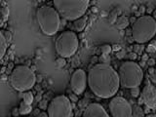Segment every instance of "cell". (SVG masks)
<instances>
[{"mask_svg":"<svg viewBox=\"0 0 156 117\" xmlns=\"http://www.w3.org/2000/svg\"><path fill=\"white\" fill-rule=\"evenodd\" d=\"M87 75L90 90L101 99L115 97L121 86L118 72L109 63H97L89 70Z\"/></svg>","mask_w":156,"mask_h":117,"instance_id":"cell-1","label":"cell"},{"mask_svg":"<svg viewBox=\"0 0 156 117\" xmlns=\"http://www.w3.org/2000/svg\"><path fill=\"white\" fill-rule=\"evenodd\" d=\"M55 8L60 16L67 21L75 22L76 20L84 17L89 8V0H54Z\"/></svg>","mask_w":156,"mask_h":117,"instance_id":"cell-2","label":"cell"},{"mask_svg":"<svg viewBox=\"0 0 156 117\" xmlns=\"http://www.w3.org/2000/svg\"><path fill=\"white\" fill-rule=\"evenodd\" d=\"M36 20L41 31L47 36L55 35L60 29V14L49 5H42L36 10Z\"/></svg>","mask_w":156,"mask_h":117,"instance_id":"cell-3","label":"cell"},{"mask_svg":"<svg viewBox=\"0 0 156 117\" xmlns=\"http://www.w3.org/2000/svg\"><path fill=\"white\" fill-rule=\"evenodd\" d=\"M156 35V21L147 15L140 16L136 20L132 27L133 41L139 44L148 43Z\"/></svg>","mask_w":156,"mask_h":117,"instance_id":"cell-4","label":"cell"},{"mask_svg":"<svg viewBox=\"0 0 156 117\" xmlns=\"http://www.w3.org/2000/svg\"><path fill=\"white\" fill-rule=\"evenodd\" d=\"M118 75L122 87L133 89L143 83L144 73L140 65L135 62L127 61L121 63L118 69Z\"/></svg>","mask_w":156,"mask_h":117,"instance_id":"cell-5","label":"cell"},{"mask_svg":"<svg viewBox=\"0 0 156 117\" xmlns=\"http://www.w3.org/2000/svg\"><path fill=\"white\" fill-rule=\"evenodd\" d=\"M13 89L26 93L30 91L36 83V75L27 66H17L14 67L9 78Z\"/></svg>","mask_w":156,"mask_h":117,"instance_id":"cell-6","label":"cell"},{"mask_svg":"<svg viewBox=\"0 0 156 117\" xmlns=\"http://www.w3.org/2000/svg\"><path fill=\"white\" fill-rule=\"evenodd\" d=\"M79 47V39L74 31L66 30L58 36L55 42V49L61 58H68L75 55Z\"/></svg>","mask_w":156,"mask_h":117,"instance_id":"cell-7","label":"cell"},{"mask_svg":"<svg viewBox=\"0 0 156 117\" xmlns=\"http://www.w3.org/2000/svg\"><path fill=\"white\" fill-rule=\"evenodd\" d=\"M49 117H71L72 105L70 100L65 95L55 97L48 105Z\"/></svg>","mask_w":156,"mask_h":117,"instance_id":"cell-8","label":"cell"},{"mask_svg":"<svg viewBox=\"0 0 156 117\" xmlns=\"http://www.w3.org/2000/svg\"><path fill=\"white\" fill-rule=\"evenodd\" d=\"M108 107L112 117H133V107L122 97L112 98Z\"/></svg>","mask_w":156,"mask_h":117,"instance_id":"cell-9","label":"cell"},{"mask_svg":"<svg viewBox=\"0 0 156 117\" xmlns=\"http://www.w3.org/2000/svg\"><path fill=\"white\" fill-rule=\"evenodd\" d=\"M87 86H88V75L86 74V72L83 69H81V68H78V69L74 70L70 78V88L72 92L74 93V95L76 96L82 95L86 90Z\"/></svg>","mask_w":156,"mask_h":117,"instance_id":"cell-10","label":"cell"},{"mask_svg":"<svg viewBox=\"0 0 156 117\" xmlns=\"http://www.w3.org/2000/svg\"><path fill=\"white\" fill-rule=\"evenodd\" d=\"M141 101L150 109H156V87L147 83L140 92Z\"/></svg>","mask_w":156,"mask_h":117,"instance_id":"cell-11","label":"cell"},{"mask_svg":"<svg viewBox=\"0 0 156 117\" xmlns=\"http://www.w3.org/2000/svg\"><path fill=\"white\" fill-rule=\"evenodd\" d=\"M82 117H109V115L101 105L93 102L86 107Z\"/></svg>","mask_w":156,"mask_h":117,"instance_id":"cell-12","label":"cell"},{"mask_svg":"<svg viewBox=\"0 0 156 117\" xmlns=\"http://www.w3.org/2000/svg\"><path fill=\"white\" fill-rule=\"evenodd\" d=\"M12 41V34L8 30H4L2 29L0 31V47H1V51H0V58H3L5 53H6L8 46L10 42Z\"/></svg>","mask_w":156,"mask_h":117,"instance_id":"cell-13","label":"cell"},{"mask_svg":"<svg viewBox=\"0 0 156 117\" xmlns=\"http://www.w3.org/2000/svg\"><path fill=\"white\" fill-rule=\"evenodd\" d=\"M87 21H88V18L84 16L76 20L75 22H73V28H74V30L77 32H81L84 30V28L86 27V24H87Z\"/></svg>","mask_w":156,"mask_h":117,"instance_id":"cell-14","label":"cell"},{"mask_svg":"<svg viewBox=\"0 0 156 117\" xmlns=\"http://www.w3.org/2000/svg\"><path fill=\"white\" fill-rule=\"evenodd\" d=\"M129 24H130V21L128 18L125 16H120L116 20L115 27L118 29H125L126 27H129Z\"/></svg>","mask_w":156,"mask_h":117,"instance_id":"cell-15","label":"cell"},{"mask_svg":"<svg viewBox=\"0 0 156 117\" xmlns=\"http://www.w3.org/2000/svg\"><path fill=\"white\" fill-rule=\"evenodd\" d=\"M19 110H20V114H21V115H27V114L30 113V112H31L32 107H31L30 105H27L24 101H22L21 104H20Z\"/></svg>","mask_w":156,"mask_h":117,"instance_id":"cell-16","label":"cell"},{"mask_svg":"<svg viewBox=\"0 0 156 117\" xmlns=\"http://www.w3.org/2000/svg\"><path fill=\"white\" fill-rule=\"evenodd\" d=\"M1 15H2V20H1V23L0 26L3 27L4 23L8 21L9 19V15H10V11H9V8L7 6H3L1 8Z\"/></svg>","mask_w":156,"mask_h":117,"instance_id":"cell-17","label":"cell"},{"mask_svg":"<svg viewBox=\"0 0 156 117\" xmlns=\"http://www.w3.org/2000/svg\"><path fill=\"white\" fill-rule=\"evenodd\" d=\"M34 101V96L33 94L30 92V91H28V92H26V93H23V101H24L26 104L27 105H32V102Z\"/></svg>","mask_w":156,"mask_h":117,"instance_id":"cell-18","label":"cell"},{"mask_svg":"<svg viewBox=\"0 0 156 117\" xmlns=\"http://www.w3.org/2000/svg\"><path fill=\"white\" fill-rule=\"evenodd\" d=\"M133 117H144V111L140 105L133 106Z\"/></svg>","mask_w":156,"mask_h":117,"instance_id":"cell-19","label":"cell"},{"mask_svg":"<svg viewBox=\"0 0 156 117\" xmlns=\"http://www.w3.org/2000/svg\"><path fill=\"white\" fill-rule=\"evenodd\" d=\"M111 51H112V47L109 45V44H105V45H102L101 47V52L104 56L109 55Z\"/></svg>","mask_w":156,"mask_h":117,"instance_id":"cell-20","label":"cell"},{"mask_svg":"<svg viewBox=\"0 0 156 117\" xmlns=\"http://www.w3.org/2000/svg\"><path fill=\"white\" fill-rule=\"evenodd\" d=\"M145 50L148 53H155L156 52V41H150Z\"/></svg>","mask_w":156,"mask_h":117,"instance_id":"cell-21","label":"cell"},{"mask_svg":"<svg viewBox=\"0 0 156 117\" xmlns=\"http://www.w3.org/2000/svg\"><path fill=\"white\" fill-rule=\"evenodd\" d=\"M66 65V58H58L56 60V66L58 68H62V67H65Z\"/></svg>","mask_w":156,"mask_h":117,"instance_id":"cell-22","label":"cell"},{"mask_svg":"<svg viewBox=\"0 0 156 117\" xmlns=\"http://www.w3.org/2000/svg\"><path fill=\"white\" fill-rule=\"evenodd\" d=\"M131 95H132V97H134V98H139L140 96V88L136 87V88H133V89H131Z\"/></svg>","mask_w":156,"mask_h":117,"instance_id":"cell-23","label":"cell"},{"mask_svg":"<svg viewBox=\"0 0 156 117\" xmlns=\"http://www.w3.org/2000/svg\"><path fill=\"white\" fill-rule=\"evenodd\" d=\"M19 115H21L20 114V110H19V108H17V107H15V108H13V110H12V116L18 117Z\"/></svg>","mask_w":156,"mask_h":117,"instance_id":"cell-24","label":"cell"},{"mask_svg":"<svg viewBox=\"0 0 156 117\" xmlns=\"http://www.w3.org/2000/svg\"><path fill=\"white\" fill-rule=\"evenodd\" d=\"M129 58H130V61L135 62V60L136 58V53H130L129 54Z\"/></svg>","mask_w":156,"mask_h":117,"instance_id":"cell-25","label":"cell"},{"mask_svg":"<svg viewBox=\"0 0 156 117\" xmlns=\"http://www.w3.org/2000/svg\"><path fill=\"white\" fill-rule=\"evenodd\" d=\"M39 107H40L41 109H47L48 107H47V105H46V102H45V101H41V104L39 105Z\"/></svg>","mask_w":156,"mask_h":117,"instance_id":"cell-26","label":"cell"},{"mask_svg":"<svg viewBox=\"0 0 156 117\" xmlns=\"http://www.w3.org/2000/svg\"><path fill=\"white\" fill-rule=\"evenodd\" d=\"M155 60H154V58H148V60H147V63H148V65L150 66H153L154 65H155Z\"/></svg>","mask_w":156,"mask_h":117,"instance_id":"cell-27","label":"cell"},{"mask_svg":"<svg viewBox=\"0 0 156 117\" xmlns=\"http://www.w3.org/2000/svg\"><path fill=\"white\" fill-rule=\"evenodd\" d=\"M37 117H49V115H48V113H46V112L42 111L37 115Z\"/></svg>","mask_w":156,"mask_h":117,"instance_id":"cell-28","label":"cell"},{"mask_svg":"<svg viewBox=\"0 0 156 117\" xmlns=\"http://www.w3.org/2000/svg\"><path fill=\"white\" fill-rule=\"evenodd\" d=\"M148 72L150 73V74H153V73H155V69L153 67H150L149 69H148Z\"/></svg>","mask_w":156,"mask_h":117,"instance_id":"cell-29","label":"cell"},{"mask_svg":"<svg viewBox=\"0 0 156 117\" xmlns=\"http://www.w3.org/2000/svg\"><path fill=\"white\" fill-rule=\"evenodd\" d=\"M144 11H145L144 6H140V12L141 14H144Z\"/></svg>","mask_w":156,"mask_h":117,"instance_id":"cell-30","label":"cell"},{"mask_svg":"<svg viewBox=\"0 0 156 117\" xmlns=\"http://www.w3.org/2000/svg\"><path fill=\"white\" fill-rule=\"evenodd\" d=\"M151 17H152V18L155 20V21H156V9H155L154 11L152 12V16H151Z\"/></svg>","mask_w":156,"mask_h":117,"instance_id":"cell-31","label":"cell"},{"mask_svg":"<svg viewBox=\"0 0 156 117\" xmlns=\"http://www.w3.org/2000/svg\"><path fill=\"white\" fill-rule=\"evenodd\" d=\"M155 74H156V68H155Z\"/></svg>","mask_w":156,"mask_h":117,"instance_id":"cell-32","label":"cell"}]
</instances>
